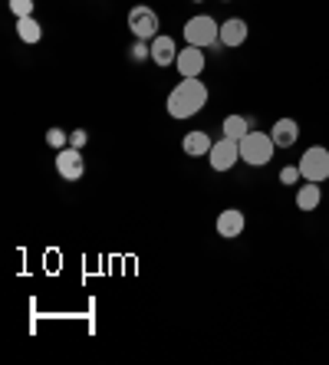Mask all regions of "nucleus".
<instances>
[{"instance_id":"nucleus-1","label":"nucleus","mask_w":329,"mask_h":365,"mask_svg":"<svg viewBox=\"0 0 329 365\" xmlns=\"http://www.w3.org/2000/svg\"><path fill=\"white\" fill-rule=\"evenodd\" d=\"M208 99H211V93H208V86L201 79H181L168 93L165 106H168L171 119H191V115H198L208 106Z\"/></svg>"},{"instance_id":"nucleus-2","label":"nucleus","mask_w":329,"mask_h":365,"mask_svg":"<svg viewBox=\"0 0 329 365\" xmlns=\"http://www.w3.org/2000/svg\"><path fill=\"white\" fill-rule=\"evenodd\" d=\"M273 152H277V145H273L270 132H247L244 138H241V162L253 165V168H263V165H270Z\"/></svg>"},{"instance_id":"nucleus-3","label":"nucleus","mask_w":329,"mask_h":365,"mask_svg":"<svg viewBox=\"0 0 329 365\" xmlns=\"http://www.w3.org/2000/svg\"><path fill=\"white\" fill-rule=\"evenodd\" d=\"M185 43L188 46H201V50L221 46V24L211 14H198L185 24Z\"/></svg>"},{"instance_id":"nucleus-4","label":"nucleus","mask_w":329,"mask_h":365,"mask_svg":"<svg viewBox=\"0 0 329 365\" xmlns=\"http://www.w3.org/2000/svg\"><path fill=\"white\" fill-rule=\"evenodd\" d=\"M296 165H300L303 181H316V185H323V181L329 178V148L326 145H310Z\"/></svg>"},{"instance_id":"nucleus-5","label":"nucleus","mask_w":329,"mask_h":365,"mask_svg":"<svg viewBox=\"0 0 329 365\" xmlns=\"http://www.w3.org/2000/svg\"><path fill=\"white\" fill-rule=\"evenodd\" d=\"M158 26H161V20L148 4H136V7L128 10V30H132L136 40H155V36H158Z\"/></svg>"},{"instance_id":"nucleus-6","label":"nucleus","mask_w":329,"mask_h":365,"mask_svg":"<svg viewBox=\"0 0 329 365\" xmlns=\"http://www.w3.org/2000/svg\"><path fill=\"white\" fill-rule=\"evenodd\" d=\"M208 162H211L214 171H231L237 162H241V142L237 138H218L211 148V155H208Z\"/></svg>"},{"instance_id":"nucleus-7","label":"nucleus","mask_w":329,"mask_h":365,"mask_svg":"<svg viewBox=\"0 0 329 365\" xmlns=\"http://www.w3.org/2000/svg\"><path fill=\"white\" fill-rule=\"evenodd\" d=\"M56 171L63 181H79L86 171V162H83V148H73V145H66V148H59L56 152Z\"/></svg>"},{"instance_id":"nucleus-8","label":"nucleus","mask_w":329,"mask_h":365,"mask_svg":"<svg viewBox=\"0 0 329 365\" xmlns=\"http://www.w3.org/2000/svg\"><path fill=\"white\" fill-rule=\"evenodd\" d=\"M175 66H178V73H181V79H198L204 73V50L201 46H185V50H178Z\"/></svg>"},{"instance_id":"nucleus-9","label":"nucleus","mask_w":329,"mask_h":365,"mask_svg":"<svg viewBox=\"0 0 329 365\" xmlns=\"http://www.w3.org/2000/svg\"><path fill=\"white\" fill-rule=\"evenodd\" d=\"M218 234L224 240H234V237H241L244 234V227H247V217H244V211L241 207H228V211H221L218 214Z\"/></svg>"},{"instance_id":"nucleus-10","label":"nucleus","mask_w":329,"mask_h":365,"mask_svg":"<svg viewBox=\"0 0 329 365\" xmlns=\"http://www.w3.org/2000/svg\"><path fill=\"white\" fill-rule=\"evenodd\" d=\"M250 30H247V20L241 17H231L221 24V46H228V50H237V46H244Z\"/></svg>"},{"instance_id":"nucleus-11","label":"nucleus","mask_w":329,"mask_h":365,"mask_svg":"<svg viewBox=\"0 0 329 365\" xmlns=\"http://www.w3.org/2000/svg\"><path fill=\"white\" fill-rule=\"evenodd\" d=\"M214 148V138L204 132V128H194V132H188L185 142H181V152L191 155V158H208Z\"/></svg>"},{"instance_id":"nucleus-12","label":"nucleus","mask_w":329,"mask_h":365,"mask_svg":"<svg viewBox=\"0 0 329 365\" xmlns=\"http://www.w3.org/2000/svg\"><path fill=\"white\" fill-rule=\"evenodd\" d=\"M270 138L277 148H293L296 138H300V122L296 119H277L270 128Z\"/></svg>"},{"instance_id":"nucleus-13","label":"nucleus","mask_w":329,"mask_h":365,"mask_svg":"<svg viewBox=\"0 0 329 365\" xmlns=\"http://www.w3.org/2000/svg\"><path fill=\"white\" fill-rule=\"evenodd\" d=\"M175 60H178V43L171 36L158 34L152 40V63L155 66H175Z\"/></svg>"},{"instance_id":"nucleus-14","label":"nucleus","mask_w":329,"mask_h":365,"mask_svg":"<svg viewBox=\"0 0 329 365\" xmlns=\"http://www.w3.org/2000/svg\"><path fill=\"white\" fill-rule=\"evenodd\" d=\"M320 201H323V187L316 185V181H303V185L296 187V207L300 211H316L320 207Z\"/></svg>"},{"instance_id":"nucleus-15","label":"nucleus","mask_w":329,"mask_h":365,"mask_svg":"<svg viewBox=\"0 0 329 365\" xmlns=\"http://www.w3.org/2000/svg\"><path fill=\"white\" fill-rule=\"evenodd\" d=\"M253 128L257 125H253L250 115H228V119L221 122V132H224L228 138H237V142H241L247 132H253Z\"/></svg>"},{"instance_id":"nucleus-16","label":"nucleus","mask_w":329,"mask_h":365,"mask_svg":"<svg viewBox=\"0 0 329 365\" xmlns=\"http://www.w3.org/2000/svg\"><path fill=\"white\" fill-rule=\"evenodd\" d=\"M17 36L24 43H30V46H36V43L43 40V26L36 17H20L17 20Z\"/></svg>"},{"instance_id":"nucleus-17","label":"nucleus","mask_w":329,"mask_h":365,"mask_svg":"<svg viewBox=\"0 0 329 365\" xmlns=\"http://www.w3.org/2000/svg\"><path fill=\"white\" fill-rule=\"evenodd\" d=\"M303 175H300V165H283L280 168V185H300Z\"/></svg>"},{"instance_id":"nucleus-18","label":"nucleus","mask_w":329,"mask_h":365,"mask_svg":"<svg viewBox=\"0 0 329 365\" xmlns=\"http://www.w3.org/2000/svg\"><path fill=\"white\" fill-rule=\"evenodd\" d=\"M34 0H10V14H14V17H34Z\"/></svg>"},{"instance_id":"nucleus-19","label":"nucleus","mask_w":329,"mask_h":365,"mask_svg":"<svg viewBox=\"0 0 329 365\" xmlns=\"http://www.w3.org/2000/svg\"><path fill=\"white\" fill-rule=\"evenodd\" d=\"M46 145H50V148H66L69 145V132H63V128H50V132H46Z\"/></svg>"},{"instance_id":"nucleus-20","label":"nucleus","mask_w":329,"mask_h":365,"mask_svg":"<svg viewBox=\"0 0 329 365\" xmlns=\"http://www.w3.org/2000/svg\"><path fill=\"white\" fill-rule=\"evenodd\" d=\"M132 60L136 63L152 60V40H136V46H132Z\"/></svg>"},{"instance_id":"nucleus-21","label":"nucleus","mask_w":329,"mask_h":365,"mask_svg":"<svg viewBox=\"0 0 329 365\" xmlns=\"http://www.w3.org/2000/svg\"><path fill=\"white\" fill-rule=\"evenodd\" d=\"M86 142H89V135H86V128H73V132H69V145H73V148H83Z\"/></svg>"},{"instance_id":"nucleus-22","label":"nucleus","mask_w":329,"mask_h":365,"mask_svg":"<svg viewBox=\"0 0 329 365\" xmlns=\"http://www.w3.org/2000/svg\"><path fill=\"white\" fill-rule=\"evenodd\" d=\"M191 4H204V0H191Z\"/></svg>"},{"instance_id":"nucleus-23","label":"nucleus","mask_w":329,"mask_h":365,"mask_svg":"<svg viewBox=\"0 0 329 365\" xmlns=\"http://www.w3.org/2000/svg\"><path fill=\"white\" fill-rule=\"evenodd\" d=\"M224 4H231V0H224Z\"/></svg>"}]
</instances>
